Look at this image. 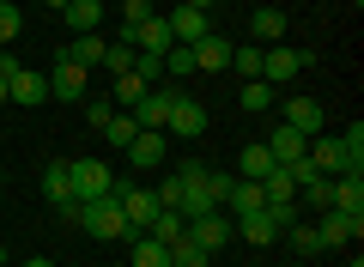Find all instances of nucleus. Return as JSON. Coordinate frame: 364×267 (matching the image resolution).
I'll use <instances>...</instances> for the list:
<instances>
[{
  "label": "nucleus",
  "instance_id": "obj_43",
  "mask_svg": "<svg viewBox=\"0 0 364 267\" xmlns=\"http://www.w3.org/2000/svg\"><path fill=\"white\" fill-rule=\"evenodd\" d=\"M0 182H6V170H0Z\"/></svg>",
  "mask_w": 364,
  "mask_h": 267
},
{
  "label": "nucleus",
  "instance_id": "obj_11",
  "mask_svg": "<svg viewBox=\"0 0 364 267\" xmlns=\"http://www.w3.org/2000/svg\"><path fill=\"white\" fill-rule=\"evenodd\" d=\"M164 25H170V37H176V43H200V37H207V6H188V0H182V6H176V13H164Z\"/></svg>",
  "mask_w": 364,
  "mask_h": 267
},
{
  "label": "nucleus",
  "instance_id": "obj_12",
  "mask_svg": "<svg viewBox=\"0 0 364 267\" xmlns=\"http://www.w3.org/2000/svg\"><path fill=\"white\" fill-rule=\"evenodd\" d=\"M195 49V73H225L231 67V37H219V31H207L200 43H188Z\"/></svg>",
  "mask_w": 364,
  "mask_h": 267
},
{
  "label": "nucleus",
  "instance_id": "obj_15",
  "mask_svg": "<svg viewBox=\"0 0 364 267\" xmlns=\"http://www.w3.org/2000/svg\"><path fill=\"white\" fill-rule=\"evenodd\" d=\"M261 206H267V189H261V182H249V177H231L225 213H231V219H243V213H261Z\"/></svg>",
  "mask_w": 364,
  "mask_h": 267
},
{
  "label": "nucleus",
  "instance_id": "obj_32",
  "mask_svg": "<svg viewBox=\"0 0 364 267\" xmlns=\"http://www.w3.org/2000/svg\"><path fill=\"white\" fill-rule=\"evenodd\" d=\"M231 67L243 79H261V43H231Z\"/></svg>",
  "mask_w": 364,
  "mask_h": 267
},
{
  "label": "nucleus",
  "instance_id": "obj_6",
  "mask_svg": "<svg viewBox=\"0 0 364 267\" xmlns=\"http://www.w3.org/2000/svg\"><path fill=\"white\" fill-rule=\"evenodd\" d=\"M85 79H91V67H79L73 55H55V73H49V98L55 103H85Z\"/></svg>",
  "mask_w": 364,
  "mask_h": 267
},
{
  "label": "nucleus",
  "instance_id": "obj_14",
  "mask_svg": "<svg viewBox=\"0 0 364 267\" xmlns=\"http://www.w3.org/2000/svg\"><path fill=\"white\" fill-rule=\"evenodd\" d=\"M322 103L310 98V91H298V98H286V127H298V134H322Z\"/></svg>",
  "mask_w": 364,
  "mask_h": 267
},
{
  "label": "nucleus",
  "instance_id": "obj_39",
  "mask_svg": "<svg viewBox=\"0 0 364 267\" xmlns=\"http://www.w3.org/2000/svg\"><path fill=\"white\" fill-rule=\"evenodd\" d=\"M43 6H49V13H61V6H67V0H43Z\"/></svg>",
  "mask_w": 364,
  "mask_h": 267
},
{
  "label": "nucleus",
  "instance_id": "obj_2",
  "mask_svg": "<svg viewBox=\"0 0 364 267\" xmlns=\"http://www.w3.org/2000/svg\"><path fill=\"white\" fill-rule=\"evenodd\" d=\"M182 237L195 243V249H207V255H219L225 243L237 237V231H231V213H225V206H213V213H195V219H182Z\"/></svg>",
  "mask_w": 364,
  "mask_h": 267
},
{
  "label": "nucleus",
  "instance_id": "obj_21",
  "mask_svg": "<svg viewBox=\"0 0 364 267\" xmlns=\"http://www.w3.org/2000/svg\"><path fill=\"white\" fill-rule=\"evenodd\" d=\"M61 19H67V31H73V37H85V31H104V0H67Z\"/></svg>",
  "mask_w": 364,
  "mask_h": 267
},
{
  "label": "nucleus",
  "instance_id": "obj_38",
  "mask_svg": "<svg viewBox=\"0 0 364 267\" xmlns=\"http://www.w3.org/2000/svg\"><path fill=\"white\" fill-rule=\"evenodd\" d=\"M25 267H55V261H49V255H31V261H25Z\"/></svg>",
  "mask_w": 364,
  "mask_h": 267
},
{
  "label": "nucleus",
  "instance_id": "obj_37",
  "mask_svg": "<svg viewBox=\"0 0 364 267\" xmlns=\"http://www.w3.org/2000/svg\"><path fill=\"white\" fill-rule=\"evenodd\" d=\"M109 115H116V103H109V98H85V122L91 127H104Z\"/></svg>",
  "mask_w": 364,
  "mask_h": 267
},
{
  "label": "nucleus",
  "instance_id": "obj_36",
  "mask_svg": "<svg viewBox=\"0 0 364 267\" xmlns=\"http://www.w3.org/2000/svg\"><path fill=\"white\" fill-rule=\"evenodd\" d=\"M267 213H273V225L286 231V225H298V219H304V206L298 201H267Z\"/></svg>",
  "mask_w": 364,
  "mask_h": 267
},
{
  "label": "nucleus",
  "instance_id": "obj_8",
  "mask_svg": "<svg viewBox=\"0 0 364 267\" xmlns=\"http://www.w3.org/2000/svg\"><path fill=\"white\" fill-rule=\"evenodd\" d=\"M116 201H122V213H128V231H146L158 219L152 189H140V182H116Z\"/></svg>",
  "mask_w": 364,
  "mask_h": 267
},
{
  "label": "nucleus",
  "instance_id": "obj_7",
  "mask_svg": "<svg viewBox=\"0 0 364 267\" xmlns=\"http://www.w3.org/2000/svg\"><path fill=\"white\" fill-rule=\"evenodd\" d=\"M316 237H322V249H346V243L364 237V213H334V206H328V213L316 219Z\"/></svg>",
  "mask_w": 364,
  "mask_h": 267
},
{
  "label": "nucleus",
  "instance_id": "obj_40",
  "mask_svg": "<svg viewBox=\"0 0 364 267\" xmlns=\"http://www.w3.org/2000/svg\"><path fill=\"white\" fill-rule=\"evenodd\" d=\"M0 103H6V73H0Z\"/></svg>",
  "mask_w": 364,
  "mask_h": 267
},
{
  "label": "nucleus",
  "instance_id": "obj_27",
  "mask_svg": "<svg viewBox=\"0 0 364 267\" xmlns=\"http://www.w3.org/2000/svg\"><path fill=\"white\" fill-rule=\"evenodd\" d=\"M279 237H286L291 249L304 255V261H310V255H322V237H316V225H310V219H298V225H286V231H279Z\"/></svg>",
  "mask_w": 364,
  "mask_h": 267
},
{
  "label": "nucleus",
  "instance_id": "obj_16",
  "mask_svg": "<svg viewBox=\"0 0 364 267\" xmlns=\"http://www.w3.org/2000/svg\"><path fill=\"white\" fill-rule=\"evenodd\" d=\"M304 146H310V134H298V127H273L267 134V152H273V164H304Z\"/></svg>",
  "mask_w": 364,
  "mask_h": 267
},
{
  "label": "nucleus",
  "instance_id": "obj_26",
  "mask_svg": "<svg viewBox=\"0 0 364 267\" xmlns=\"http://www.w3.org/2000/svg\"><path fill=\"white\" fill-rule=\"evenodd\" d=\"M140 237H158L164 249H170V243H182V213H176V206H158V219L140 231Z\"/></svg>",
  "mask_w": 364,
  "mask_h": 267
},
{
  "label": "nucleus",
  "instance_id": "obj_17",
  "mask_svg": "<svg viewBox=\"0 0 364 267\" xmlns=\"http://www.w3.org/2000/svg\"><path fill=\"white\" fill-rule=\"evenodd\" d=\"M231 231L243 243H255V249H267V243H279V225H273V213L261 206V213H243V219H231Z\"/></svg>",
  "mask_w": 364,
  "mask_h": 267
},
{
  "label": "nucleus",
  "instance_id": "obj_24",
  "mask_svg": "<svg viewBox=\"0 0 364 267\" xmlns=\"http://www.w3.org/2000/svg\"><path fill=\"white\" fill-rule=\"evenodd\" d=\"M237 103H243L249 115H267L273 103H279V91H273L267 79H243V91H237Z\"/></svg>",
  "mask_w": 364,
  "mask_h": 267
},
{
  "label": "nucleus",
  "instance_id": "obj_30",
  "mask_svg": "<svg viewBox=\"0 0 364 267\" xmlns=\"http://www.w3.org/2000/svg\"><path fill=\"white\" fill-rule=\"evenodd\" d=\"M104 134H109V146H116V152H128V146H134V134H140V127H134V115H128V110H116V115H109V122H104Z\"/></svg>",
  "mask_w": 364,
  "mask_h": 267
},
{
  "label": "nucleus",
  "instance_id": "obj_33",
  "mask_svg": "<svg viewBox=\"0 0 364 267\" xmlns=\"http://www.w3.org/2000/svg\"><path fill=\"white\" fill-rule=\"evenodd\" d=\"M18 31H25V13H18L13 0H0V49H13Z\"/></svg>",
  "mask_w": 364,
  "mask_h": 267
},
{
  "label": "nucleus",
  "instance_id": "obj_13",
  "mask_svg": "<svg viewBox=\"0 0 364 267\" xmlns=\"http://www.w3.org/2000/svg\"><path fill=\"white\" fill-rule=\"evenodd\" d=\"M43 194H49V206H73V158H55L49 170H43Z\"/></svg>",
  "mask_w": 364,
  "mask_h": 267
},
{
  "label": "nucleus",
  "instance_id": "obj_42",
  "mask_svg": "<svg viewBox=\"0 0 364 267\" xmlns=\"http://www.w3.org/2000/svg\"><path fill=\"white\" fill-rule=\"evenodd\" d=\"M188 6H213V0H188Z\"/></svg>",
  "mask_w": 364,
  "mask_h": 267
},
{
  "label": "nucleus",
  "instance_id": "obj_28",
  "mask_svg": "<svg viewBox=\"0 0 364 267\" xmlns=\"http://www.w3.org/2000/svg\"><path fill=\"white\" fill-rule=\"evenodd\" d=\"M134 267H170V249L158 237H134V255H128Z\"/></svg>",
  "mask_w": 364,
  "mask_h": 267
},
{
  "label": "nucleus",
  "instance_id": "obj_1",
  "mask_svg": "<svg viewBox=\"0 0 364 267\" xmlns=\"http://www.w3.org/2000/svg\"><path fill=\"white\" fill-rule=\"evenodd\" d=\"M67 219H73L85 237H97V243H122V237H134V231H128V213H122L116 194H97V201H73V206H67Z\"/></svg>",
  "mask_w": 364,
  "mask_h": 267
},
{
  "label": "nucleus",
  "instance_id": "obj_41",
  "mask_svg": "<svg viewBox=\"0 0 364 267\" xmlns=\"http://www.w3.org/2000/svg\"><path fill=\"white\" fill-rule=\"evenodd\" d=\"M0 267H6V243H0Z\"/></svg>",
  "mask_w": 364,
  "mask_h": 267
},
{
  "label": "nucleus",
  "instance_id": "obj_4",
  "mask_svg": "<svg viewBox=\"0 0 364 267\" xmlns=\"http://www.w3.org/2000/svg\"><path fill=\"white\" fill-rule=\"evenodd\" d=\"M304 67H310V55L291 49V43L261 49V79H267V85H291V79H304Z\"/></svg>",
  "mask_w": 364,
  "mask_h": 267
},
{
  "label": "nucleus",
  "instance_id": "obj_25",
  "mask_svg": "<svg viewBox=\"0 0 364 267\" xmlns=\"http://www.w3.org/2000/svg\"><path fill=\"white\" fill-rule=\"evenodd\" d=\"M237 170H243L249 182H267V170H273V152H267V140H249V146H243V158H237Z\"/></svg>",
  "mask_w": 364,
  "mask_h": 267
},
{
  "label": "nucleus",
  "instance_id": "obj_22",
  "mask_svg": "<svg viewBox=\"0 0 364 267\" xmlns=\"http://www.w3.org/2000/svg\"><path fill=\"white\" fill-rule=\"evenodd\" d=\"M334 213H364V170H346V177H334Z\"/></svg>",
  "mask_w": 364,
  "mask_h": 267
},
{
  "label": "nucleus",
  "instance_id": "obj_29",
  "mask_svg": "<svg viewBox=\"0 0 364 267\" xmlns=\"http://www.w3.org/2000/svg\"><path fill=\"white\" fill-rule=\"evenodd\" d=\"M195 73V49H188V43H170L164 49V79H188Z\"/></svg>",
  "mask_w": 364,
  "mask_h": 267
},
{
  "label": "nucleus",
  "instance_id": "obj_31",
  "mask_svg": "<svg viewBox=\"0 0 364 267\" xmlns=\"http://www.w3.org/2000/svg\"><path fill=\"white\" fill-rule=\"evenodd\" d=\"M334 140H340V152H346V170H364V122H352Z\"/></svg>",
  "mask_w": 364,
  "mask_h": 267
},
{
  "label": "nucleus",
  "instance_id": "obj_10",
  "mask_svg": "<svg viewBox=\"0 0 364 267\" xmlns=\"http://www.w3.org/2000/svg\"><path fill=\"white\" fill-rule=\"evenodd\" d=\"M164 134H182V140H195V134H207V103H195L188 91H182L176 103H170V122Z\"/></svg>",
  "mask_w": 364,
  "mask_h": 267
},
{
  "label": "nucleus",
  "instance_id": "obj_18",
  "mask_svg": "<svg viewBox=\"0 0 364 267\" xmlns=\"http://www.w3.org/2000/svg\"><path fill=\"white\" fill-rule=\"evenodd\" d=\"M128 43H134V49H146V55H164L170 43H176V37H170V25H164V13H152V19H140V25L128 31Z\"/></svg>",
  "mask_w": 364,
  "mask_h": 267
},
{
  "label": "nucleus",
  "instance_id": "obj_23",
  "mask_svg": "<svg viewBox=\"0 0 364 267\" xmlns=\"http://www.w3.org/2000/svg\"><path fill=\"white\" fill-rule=\"evenodd\" d=\"M249 37H255L261 49H273V43L286 37V13H279V6H255V19H249Z\"/></svg>",
  "mask_w": 364,
  "mask_h": 267
},
{
  "label": "nucleus",
  "instance_id": "obj_34",
  "mask_svg": "<svg viewBox=\"0 0 364 267\" xmlns=\"http://www.w3.org/2000/svg\"><path fill=\"white\" fill-rule=\"evenodd\" d=\"M207 261H213V255H207V249H195L188 237H182V243H170V267H207Z\"/></svg>",
  "mask_w": 364,
  "mask_h": 267
},
{
  "label": "nucleus",
  "instance_id": "obj_5",
  "mask_svg": "<svg viewBox=\"0 0 364 267\" xmlns=\"http://www.w3.org/2000/svg\"><path fill=\"white\" fill-rule=\"evenodd\" d=\"M116 170L104 158H73V201H97V194H116Z\"/></svg>",
  "mask_w": 364,
  "mask_h": 267
},
{
  "label": "nucleus",
  "instance_id": "obj_3",
  "mask_svg": "<svg viewBox=\"0 0 364 267\" xmlns=\"http://www.w3.org/2000/svg\"><path fill=\"white\" fill-rule=\"evenodd\" d=\"M182 98V85H152V91H146V98L140 103H134V127H140V134H164V122H170V103H176Z\"/></svg>",
  "mask_w": 364,
  "mask_h": 267
},
{
  "label": "nucleus",
  "instance_id": "obj_9",
  "mask_svg": "<svg viewBox=\"0 0 364 267\" xmlns=\"http://www.w3.org/2000/svg\"><path fill=\"white\" fill-rule=\"evenodd\" d=\"M6 103H18V110H37V103H49V73H31V67H18V73L6 79Z\"/></svg>",
  "mask_w": 364,
  "mask_h": 267
},
{
  "label": "nucleus",
  "instance_id": "obj_19",
  "mask_svg": "<svg viewBox=\"0 0 364 267\" xmlns=\"http://www.w3.org/2000/svg\"><path fill=\"white\" fill-rule=\"evenodd\" d=\"M61 49L73 55L79 67H104V61H109V37H104V31H85V37H67Z\"/></svg>",
  "mask_w": 364,
  "mask_h": 267
},
{
  "label": "nucleus",
  "instance_id": "obj_35",
  "mask_svg": "<svg viewBox=\"0 0 364 267\" xmlns=\"http://www.w3.org/2000/svg\"><path fill=\"white\" fill-rule=\"evenodd\" d=\"M152 201H158V206H176V213H182V170L158 182V189H152Z\"/></svg>",
  "mask_w": 364,
  "mask_h": 267
},
{
  "label": "nucleus",
  "instance_id": "obj_20",
  "mask_svg": "<svg viewBox=\"0 0 364 267\" xmlns=\"http://www.w3.org/2000/svg\"><path fill=\"white\" fill-rule=\"evenodd\" d=\"M164 152H170V134H134L128 164L134 170H158V164H164Z\"/></svg>",
  "mask_w": 364,
  "mask_h": 267
}]
</instances>
